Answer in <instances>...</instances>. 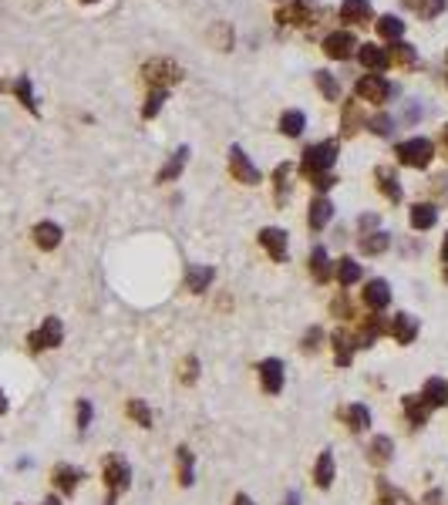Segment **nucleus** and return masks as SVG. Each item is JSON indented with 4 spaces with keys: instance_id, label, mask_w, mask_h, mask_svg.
<instances>
[{
    "instance_id": "1",
    "label": "nucleus",
    "mask_w": 448,
    "mask_h": 505,
    "mask_svg": "<svg viewBox=\"0 0 448 505\" xmlns=\"http://www.w3.org/2000/svg\"><path fill=\"white\" fill-rule=\"evenodd\" d=\"M334 162H337V145H334V142H320V145H311V149L304 152L300 172L307 175V179H317V175L327 172Z\"/></svg>"
},
{
    "instance_id": "2",
    "label": "nucleus",
    "mask_w": 448,
    "mask_h": 505,
    "mask_svg": "<svg viewBox=\"0 0 448 505\" xmlns=\"http://www.w3.org/2000/svg\"><path fill=\"white\" fill-rule=\"evenodd\" d=\"M394 156L398 162H405L411 169H425L435 156V145H431L428 138H408V142H401L398 149H394Z\"/></svg>"
},
{
    "instance_id": "3",
    "label": "nucleus",
    "mask_w": 448,
    "mask_h": 505,
    "mask_svg": "<svg viewBox=\"0 0 448 505\" xmlns=\"http://www.w3.org/2000/svg\"><path fill=\"white\" fill-rule=\"evenodd\" d=\"M142 75H145V81H149L152 88H162V91H165L169 84H176V81L182 78V68L169 58H156L142 68Z\"/></svg>"
},
{
    "instance_id": "4",
    "label": "nucleus",
    "mask_w": 448,
    "mask_h": 505,
    "mask_svg": "<svg viewBox=\"0 0 448 505\" xmlns=\"http://www.w3.org/2000/svg\"><path fill=\"white\" fill-rule=\"evenodd\" d=\"M357 101H371V105H384L391 98V84L381 75H364V78L357 81Z\"/></svg>"
},
{
    "instance_id": "5",
    "label": "nucleus",
    "mask_w": 448,
    "mask_h": 505,
    "mask_svg": "<svg viewBox=\"0 0 448 505\" xmlns=\"http://www.w3.org/2000/svg\"><path fill=\"white\" fill-rule=\"evenodd\" d=\"M230 172H233V179L243 182V186H256V182H260V169L246 158V152H243L239 145L230 149Z\"/></svg>"
},
{
    "instance_id": "6",
    "label": "nucleus",
    "mask_w": 448,
    "mask_h": 505,
    "mask_svg": "<svg viewBox=\"0 0 448 505\" xmlns=\"http://www.w3.org/2000/svg\"><path fill=\"white\" fill-rule=\"evenodd\" d=\"M354 51H357V40H354V34H348V31H334V34L324 38V54L331 61H348Z\"/></svg>"
},
{
    "instance_id": "7",
    "label": "nucleus",
    "mask_w": 448,
    "mask_h": 505,
    "mask_svg": "<svg viewBox=\"0 0 448 505\" xmlns=\"http://www.w3.org/2000/svg\"><path fill=\"white\" fill-rule=\"evenodd\" d=\"M357 128H368V115H364L361 101H344L341 105V132L351 138L357 135Z\"/></svg>"
},
{
    "instance_id": "8",
    "label": "nucleus",
    "mask_w": 448,
    "mask_h": 505,
    "mask_svg": "<svg viewBox=\"0 0 448 505\" xmlns=\"http://www.w3.org/2000/svg\"><path fill=\"white\" fill-rule=\"evenodd\" d=\"M317 14V3L313 0H290L283 10H280V24H311Z\"/></svg>"
},
{
    "instance_id": "9",
    "label": "nucleus",
    "mask_w": 448,
    "mask_h": 505,
    "mask_svg": "<svg viewBox=\"0 0 448 505\" xmlns=\"http://www.w3.org/2000/svg\"><path fill=\"white\" fill-rule=\"evenodd\" d=\"M357 61H361L368 71H388L391 68L388 51L378 47V44H357Z\"/></svg>"
},
{
    "instance_id": "10",
    "label": "nucleus",
    "mask_w": 448,
    "mask_h": 505,
    "mask_svg": "<svg viewBox=\"0 0 448 505\" xmlns=\"http://www.w3.org/2000/svg\"><path fill=\"white\" fill-rule=\"evenodd\" d=\"M374 179H378V189L384 193L388 202H401V186H398V172L391 165H378L374 169Z\"/></svg>"
},
{
    "instance_id": "11",
    "label": "nucleus",
    "mask_w": 448,
    "mask_h": 505,
    "mask_svg": "<svg viewBox=\"0 0 448 505\" xmlns=\"http://www.w3.org/2000/svg\"><path fill=\"white\" fill-rule=\"evenodd\" d=\"M260 246H267V252H270L276 263H280V259H287V233H283V229H276V226H270V229H263V233H260Z\"/></svg>"
},
{
    "instance_id": "12",
    "label": "nucleus",
    "mask_w": 448,
    "mask_h": 505,
    "mask_svg": "<svg viewBox=\"0 0 448 505\" xmlns=\"http://www.w3.org/2000/svg\"><path fill=\"white\" fill-rule=\"evenodd\" d=\"M260 381H263V388L270 391V394H280V388H283V364L276 357L263 361L260 364Z\"/></svg>"
},
{
    "instance_id": "13",
    "label": "nucleus",
    "mask_w": 448,
    "mask_h": 505,
    "mask_svg": "<svg viewBox=\"0 0 448 505\" xmlns=\"http://www.w3.org/2000/svg\"><path fill=\"white\" fill-rule=\"evenodd\" d=\"M415 333H418V320H415L411 313H398V317L391 320V337H394L398 344H411Z\"/></svg>"
},
{
    "instance_id": "14",
    "label": "nucleus",
    "mask_w": 448,
    "mask_h": 505,
    "mask_svg": "<svg viewBox=\"0 0 448 505\" xmlns=\"http://www.w3.org/2000/svg\"><path fill=\"white\" fill-rule=\"evenodd\" d=\"M341 17L348 20V24H368L374 17V10H371L368 0H344L341 3Z\"/></svg>"
},
{
    "instance_id": "15",
    "label": "nucleus",
    "mask_w": 448,
    "mask_h": 505,
    "mask_svg": "<svg viewBox=\"0 0 448 505\" xmlns=\"http://www.w3.org/2000/svg\"><path fill=\"white\" fill-rule=\"evenodd\" d=\"M364 303H368L371 310H384L391 303V290L384 280H371L368 290H364Z\"/></svg>"
},
{
    "instance_id": "16",
    "label": "nucleus",
    "mask_w": 448,
    "mask_h": 505,
    "mask_svg": "<svg viewBox=\"0 0 448 505\" xmlns=\"http://www.w3.org/2000/svg\"><path fill=\"white\" fill-rule=\"evenodd\" d=\"M388 58L391 64H398V68H418V54H415V47H411L408 40H394L388 47Z\"/></svg>"
},
{
    "instance_id": "17",
    "label": "nucleus",
    "mask_w": 448,
    "mask_h": 505,
    "mask_svg": "<svg viewBox=\"0 0 448 505\" xmlns=\"http://www.w3.org/2000/svg\"><path fill=\"white\" fill-rule=\"evenodd\" d=\"M331 216H334V206H331V199H313L311 202V213H307V223H311V229H324L327 223H331Z\"/></svg>"
},
{
    "instance_id": "18",
    "label": "nucleus",
    "mask_w": 448,
    "mask_h": 505,
    "mask_svg": "<svg viewBox=\"0 0 448 505\" xmlns=\"http://www.w3.org/2000/svg\"><path fill=\"white\" fill-rule=\"evenodd\" d=\"M378 34H381L384 40H391V44H394V40H401V38H405V20H398L394 14L378 17Z\"/></svg>"
},
{
    "instance_id": "19",
    "label": "nucleus",
    "mask_w": 448,
    "mask_h": 505,
    "mask_svg": "<svg viewBox=\"0 0 448 505\" xmlns=\"http://www.w3.org/2000/svg\"><path fill=\"white\" fill-rule=\"evenodd\" d=\"M341 418L348 421L351 431H364V428L371 425V411L364 408V405H351V408H344L341 411Z\"/></svg>"
},
{
    "instance_id": "20",
    "label": "nucleus",
    "mask_w": 448,
    "mask_h": 505,
    "mask_svg": "<svg viewBox=\"0 0 448 505\" xmlns=\"http://www.w3.org/2000/svg\"><path fill=\"white\" fill-rule=\"evenodd\" d=\"M435 219H438V213H435V206H428V202H418V206L411 209V226H415V229H431Z\"/></svg>"
},
{
    "instance_id": "21",
    "label": "nucleus",
    "mask_w": 448,
    "mask_h": 505,
    "mask_svg": "<svg viewBox=\"0 0 448 505\" xmlns=\"http://www.w3.org/2000/svg\"><path fill=\"white\" fill-rule=\"evenodd\" d=\"M186 158H189V149L182 145L179 152H172V158H169V165H165V169L158 172V182H172V179H176V175L182 172V169H186Z\"/></svg>"
},
{
    "instance_id": "22",
    "label": "nucleus",
    "mask_w": 448,
    "mask_h": 505,
    "mask_svg": "<svg viewBox=\"0 0 448 505\" xmlns=\"http://www.w3.org/2000/svg\"><path fill=\"white\" fill-rule=\"evenodd\" d=\"M405 414H408L411 425H425L428 421V401H421V398H405Z\"/></svg>"
},
{
    "instance_id": "23",
    "label": "nucleus",
    "mask_w": 448,
    "mask_h": 505,
    "mask_svg": "<svg viewBox=\"0 0 448 505\" xmlns=\"http://www.w3.org/2000/svg\"><path fill=\"white\" fill-rule=\"evenodd\" d=\"M313 81H317V88L324 91L327 101H341V84L334 81L331 71H313Z\"/></svg>"
},
{
    "instance_id": "24",
    "label": "nucleus",
    "mask_w": 448,
    "mask_h": 505,
    "mask_svg": "<svg viewBox=\"0 0 448 505\" xmlns=\"http://www.w3.org/2000/svg\"><path fill=\"white\" fill-rule=\"evenodd\" d=\"M304 125H307L304 112H283V118H280V132H283V135H290V138L300 135V132H304Z\"/></svg>"
},
{
    "instance_id": "25",
    "label": "nucleus",
    "mask_w": 448,
    "mask_h": 505,
    "mask_svg": "<svg viewBox=\"0 0 448 505\" xmlns=\"http://www.w3.org/2000/svg\"><path fill=\"white\" fill-rule=\"evenodd\" d=\"M391 438L388 435H378V438H374V442H371V462H374V465H384V462H388L391 458Z\"/></svg>"
},
{
    "instance_id": "26",
    "label": "nucleus",
    "mask_w": 448,
    "mask_h": 505,
    "mask_svg": "<svg viewBox=\"0 0 448 505\" xmlns=\"http://www.w3.org/2000/svg\"><path fill=\"white\" fill-rule=\"evenodd\" d=\"M313 478H317V485H320V488L331 485V478H334V458H331V451H324V455H320V462H317V468H313Z\"/></svg>"
},
{
    "instance_id": "27",
    "label": "nucleus",
    "mask_w": 448,
    "mask_h": 505,
    "mask_svg": "<svg viewBox=\"0 0 448 505\" xmlns=\"http://www.w3.org/2000/svg\"><path fill=\"white\" fill-rule=\"evenodd\" d=\"M105 475H108V485H112V488H125V485H128V465H125V462H118V458H112V462H108V472H105Z\"/></svg>"
},
{
    "instance_id": "28",
    "label": "nucleus",
    "mask_w": 448,
    "mask_h": 505,
    "mask_svg": "<svg viewBox=\"0 0 448 505\" xmlns=\"http://www.w3.org/2000/svg\"><path fill=\"white\" fill-rule=\"evenodd\" d=\"M425 398H428V405H448V384L442 377H431L425 384Z\"/></svg>"
},
{
    "instance_id": "29",
    "label": "nucleus",
    "mask_w": 448,
    "mask_h": 505,
    "mask_svg": "<svg viewBox=\"0 0 448 505\" xmlns=\"http://www.w3.org/2000/svg\"><path fill=\"white\" fill-rule=\"evenodd\" d=\"M311 273L317 283H324L327 276H331V270H327V252H324V246H317V250L311 252Z\"/></svg>"
},
{
    "instance_id": "30",
    "label": "nucleus",
    "mask_w": 448,
    "mask_h": 505,
    "mask_svg": "<svg viewBox=\"0 0 448 505\" xmlns=\"http://www.w3.org/2000/svg\"><path fill=\"white\" fill-rule=\"evenodd\" d=\"M337 280H341V287H351V283H357V280H361V266H357V263H354V259H341V263H337Z\"/></svg>"
},
{
    "instance_id": "31",
    "label": "nucleus",
    "mask_w": 448,
    "mask_h": 505,
    "mask_svg": "<svg viewBox=\"0 0 448 505\" xmlns=\"http://www.w3.org/2000/svg\"><path fill=\"white\" fill-rule=\"evenodd\" d=\"M391 246V236L388 233H371L361 239V250L368 252V256H378V252H384Z\"/></svg>"
},
{
    "instance_id": "32",
    "label": "nucleus",
    "mask_w": 448,
    "mask_h": 505,
    "mask_svg": "<svg viewBox=\"0 0 448 505\" xmlns=\"http://www.w3.org/2000/svg\"><path fill=\"white\" fill-rule=\"evenodd\" d=\"M34 236H38V243L44 246V250H54L61 239V229L54 226V223H40L38 229H34Z\"/></svg>"
},
{
    "instance_id": "33",
    "label": "nucleus",
    "mask_w": 448,
    "mask_h": 505,
    "mask_svg": "<svg viewBox=\"0 0 448 505\" xmlns=\"http://www.w3.org/2000/svg\"><path fill=\"white\" fill-rule=\"evenodd\" d=\"M186 283H189L193 293H202L213 283V270H209V266H195V270H189V280H186Z\"/></svg>"
},
{
    "instance_id": "34",
    "label": "nucleus",
    "mask_w": 448,
    "mask_h": 505,
    "mask_svg": "<svg viewBox=\"0 0 448 505\" xmlns=\"http://www.w3.org/2000/svg\"><path fill=\"white\" fill-rule=\"evenodd\" d=\"M354 340L348 337V333H334V350H337V364H351V357H354V347H351Z\"/></svg>"
},
{
    "instance_id": "35",
    "label": "nucleus",
    "mask_w": 448,
    "mask_h": 505,
    "mask_svg": "<svg viewBox=\"0 0 448 505\" xmlns=\"http://www.w3.org/2000/svg\"><path fill=\"white\" fill-rule=\"evenodd\" d=\"M162 101H165V91L162 88H152L149 98H145V108H142V118H156L162 112Z\"/></svg>"
},
{
    "instance_id": "36",
    "label": "nucleus",
    "mask_w": 448,
    "mask_h": 505,
    "mask_svg": "<svg viewBox=\"0 0 448 505\" xmlns=\"http://www.w3.org/2000/svg\"><path fill=\"white\" fill-rule=\"evenodd\" d=\"M273 182H276V202H283V195L290 193V165H276Z\"/></svg>"
},
{
    "instance_id": "37",
    "label": "nucleus",
    "mask_w": 448,
    "mask_h": 505,
    "mask_svg": "<svg viewBox=\"0 0 448 505\" xmlns=\"http://www.w3.org/2000/svg\"><path fill=\"white\" fill-rule=\"evenodd\" d=\"M209 38L216 40V47H219V51H230V47H233V31H230V24H216Z\"/></svg>"
},
{
    "instance_id": "38",
    "label": "nucleus",
    "mask_w": 448,
    "mask_h": 505,
    "mask_svg": "<svg viewBox=\"0 0 448 505\" xmlns=\"http://www.w3.org/2000/svg\"><path fill=\"white\" fill-rule=\"evenodd\" d=\"M445 3L448 0H421V7H418L415 14H418L421 20H431V17H438V14L445 10Z\"/></svg>"
},
{
    "instance_id": "39",
    "label": "nucleus",
    "mask_w": 448,
    "mask_h": 505,
    "mask_svg": "<svg viewBox=\"0 0 448 505\" xmlns=\"http://www.w3.org/2000/svg\"><path fill=\"white\" fill-rule=\"evenodd\" d=\"M128 414H132L142 428H152V414H149V408H145L142 401H128Z\"/></svg>"
},
{
    "instance_id": "40",
    "label": "nucleus",
    "mask_w": 448,
    "mask_h": 505,
    "mask_svg": "<svg viewBox=\"0 0 448 505\" xmlns=\"http://www.w3.org/2000/svg\"><path fill=\"white\" fill-rule=\"evenodd\" d=\"M368 128L374 132V135H391L394 121H391V115H374V118L368 121Z\"/></svg>"
},
{
    "instance_id": "41",
    "label": "nucleus",
    "mask_w": 448,
    "mask_h": 505,
    "mask_svg": "<svg viewBox=\"0 0 448 505\" xmlns=\"http://www.w3.org/2000/svg\"><path fill=\"white\" fill-rule=\"evenodd\" d=\"M179 465H182V485H193V455H189V448H179Z\"/></svg>"
},
{
    "instance_id": "42",
    "label": "nucleus",
    "mask_w": 448,
    "mask_h": 505,
    "mask_svg": "<svg viewBox=\"0 0 448 505\" xmlns=\"http://www.w3.org/2000/svg\"><path fill=\"white\" fill-rule=\"evenodd\" d=\"M14 91H17L20 101H24V105H27L31 112H38V108H34V95H31V81H27V78H17V84H14Z\"/></svg>"
},
{
    "instance_id": "43",
    "label": "nucleus",
    "mask_w": 448,
    "mask_h": 505,
    "mask_svg": "<svg viewBox=\"0 0 448 505\" xmlns=\"http://www.w3.org/2000/svg\"><path fill=\"white\" fill-rule=\"evenodd\" d=\"M331 310H334V313H344V317H351V300L341 293V296H337V300L331 303Z\"/></svg>"
},
{
    "instance_id": "44",
    "label": "nucleus",
    "mask_w": 448,
    "mask_h": 505,
    "mask_svg": "<svg viewBox=\"0 0 448 505\" xmlns=\"http://www.w3.org/2000/svg\"><path fill=\"white\" fill-rule=\"evenodd\" d=\"M320 337H324V333L317 331V327H313V331H307V337H304V350H317V347H320Z\"/></svg>"
},
{
    "instance_id": "45",
    "label": "nucleus",
    "mask_w": 448,
    "mask_h": 505,
    "mask_svg": "<svg viewBox=\"0 0 448 505\" xmlns=\"http://www.w3.org/2000/svg\"><path fill=\"white\" fill-rule=\"evenodd\" d=\"M58 482L64 488H75V482H78V475L75 472H68V468H58Z\"/></svg>"
},
{
    "instance_id": "46",
    "label": "nucleus",
    "mask_w": 448,
    "mask_h": 505,
    "mask_svg": "<svg viewBox=\"0 0 448 505\" xmlns=\"http://www.w3.org/2000/svg\"><path fill=\"white\" fill-rule=\"evenodd\" d=\"M334 182H337V179H334L331 172H324V175H317V179H313V186H317L320 193H327V189H331Z\"/></svg>"
},
{
    "instance_id": "47",
    "label": "nucleus",
    "mask_w": 448,
    "mask_h": 505,
    "mask_svg": "<svg viewBox=\"0 0 448 505\" xmlns=\"http://www.w3.org/2000/svg\"><path fill=\"white\" fill-rule=\"evenodd\" d=\"M374 226H378V216H374V213L361 216V229H374Z\"/></svg>"
},
{
    "instance_id": "48",
    "label": "nucleus",
    "mask_w": 448,
    "mask_h": 505,
    "mask_svg": "<svg viewBox=\"0 0 448 505\" xmlns=\"http://www.w3.org/2000/svg\"><path fill=\"white\" fill-rule=\"evenodd\" d=\"M88 418H91V408H88V405H81V428H88Z\"/></svg>"
},
{
    "instance_id": "49",
    "label": "nucleus",
    "mask_w": 448,
    "mask_h": 505,
    "mask_svg": "<svg viewBox=\"0 0 448 505\" xmlns=\"http://www.w3.org/2000/svg\"><path fill=\"white\" fill-rule=\"evenodd\" d=\"M405 7H411V10H418V7H421V0H405Z\"/></svg>"
},
{
    "instance_id": "50",
    "label": "nucleus",
    "mask_w": 448,
    "mask_h": 505,
    "mask_svg": "<svg viewBox=\"0 0 448 505\" xmlns=\"http://www.w3.org/2000/svg\"><path fill=\"white\" fill-rule=\"evenodd\" d=\"M236 505H253V502H250L246 495H236Z\"/></svg>"
},
{
    "instance_id": "51",
    "label": "nucleus",
    "mask_w": 448,
    "mask_h": 505,
    "mask_svg": "<svg viewBox=\"0 0 448 505\" xmlns=\"http://www.w3.org/2000/svg\"><path fill=\"white\" fill-rule=\"evenodd\" d=\"M442 145H445V149H448V125H445V128H442Z\"/></svg>"
},
{
    "instance_id": "52",
    "label": "nucleus",
    "mask_w": 448,
    "mask_h": 505,
    "mask_svg": "<svg viewBox=\"0 0 448 505\" xmlns=\"http://www.w3.org/2000/svg\"><path fill=\"white\" fill-rule=\"evenodd\" d=\"M442 256H445V263H448V236H445V243H442Z\"/></svg>"
},
{
    "instance_id": "53",
    "label": "nucleus",
    "mask_w": 448,
    "mask_h": 505,
    "mask_svg": "<svg viewBox=\"0 0 448 505\" xmlns=\"http://www.w3.org/2000/svg\"><path fill=\"white\" fill-rule=\"evenodd\" d=\"M283 505H297V495H287V499H283Z\"/></svg>"
},
{
    "instance_id": "54",
    "label": "nucleus",
    "mask_w": 448,
    "mask_h": 505,
    "mask_svg": "<svg viewBox=\"0 0 448 505\" xmlns=\"http://www.w3.org/2000/svg\"><path fill=\"white\" fill-rule=\"evenodd\" d=\"M378 505H394V502H391V499H384V502H378Z\"/></svg>"
},
{
    "instance_id": "55",
    "label": "nucleus",
    "mask_w": 448,
    "mask_h": 505,
    "mask_svg": "<svg viewBox=\"0 0 448 505\" xmlns=\"http://www.w3.org/2000/svg\"><path fill=\"white\" fill-rule=\"evenodd\" d=\"M445 280H448V266H445Z\"/></svg>"
},
{
    "instance_id": "56",
    "label": "nucleus",
    "mask_w": 448,
    "mask_h": 505,
    "mask_svg": "<svg viewBox=\"0 0 448 505\" xmlns=\"http://www.w3.org/2000/svg\"><path fill=\"white\" fill-rule=\"evenodd\" d=\"M84 3H95V0H84Z\"/></svg>"
},
{
    "instance_id": "57",
    "label": "nucleus",
    "mask_w": 448,
    "mask_h": 505,
    "mask_svg": "<svg viewBox=\"0 0 448 505\" xmlns=\"http://www.w3.org/2000/svg\"><path fill=\"white\" fill-rule=\"evenodd\" d=\"M0 91H3V84H0Z\"/></svg>"
}]
</instances>
